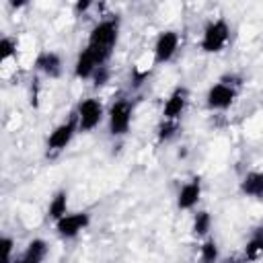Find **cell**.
<instances>
[{"instance_id":"cell-6","label":"cell","mask_w":263,"mask_h":263,"mask_svg":"<svg viewBox=\"0 0 263 263\" xmlns=\"http://www.w3.org/2000/svg\"><path fill=\"white\" fill-rule=\"evenodd\" d=\"M234 99H236V86L218 80L205 92V107L210 111H226L232 107Z\"/></svg>"},{"instance_id":"cell-9","label":"cell","mask_w":263,"mask_h":263,"mask_svg":"<svg viewBox=\"0 0 263 263\" xmlns=\"http://www.w3.org/2000/svg\"><path fill=\"white\" fill-rule=\"evenodd\" d=\"M189 103V90L185 86H175L173 92L166 97L164 107H162V119H173L179 121L185 107Z\"/></svg>"},{"instance_id":"cell-19","label":"cell","mask_w":263,"mask_h":263,"mask_svg":"<svg viewBox=\"0 0 263 263\" xmlns=\"http://www.w3.org/2000/svg\"><path fill=\"white\" fill-rule=\"evenodd\" d=\"M177 132H179V121L162 119L160 125L156 127V138H158V142H168L177 136Z\"/></svg>"},{"instance_id":"cell-21","label":"cell","mask_w":263,"mask_h":263,"mask_svg":"<svg viewBox=\"0 0 263 263\" xmlns=\"http://www.w3.org/2000/svg\"><path fill=\"white\" fill-rule=\"evenodd\" d=\"M109 78H111V70L107 68V66H99L97 70H95V74H92V84L99 88V86H103V84H107L109 82Z\"/></svg>"},{"instance_id":"cell-3","label":"cell","mask_w":263,"mask_h":263,"mask_svg":"<svg viewBox=\"0 0 263 263\" xmlns=\"http://www.w3.org/2000/svg\"><path fill=\"white\" fill-rule=\"evenodd\" d=\"M134 117V105L127 99H117L107 111V127L113 138H121L129 132Z\"/></svg>"},{"instance_id":"cell-11","label":"cell","mask_w":263,"mask_h":263,"mask_svg":"<svg viewBox=\"0 0 263 263\" xmlns=\"http://www.w3.org/2000/svg\"><path fill=\"white\" fill-rule=\"evenodd\" d=\"M35 68L49 78H60L62 70H64V62L58 51L47 49V51H39V55L35 58Z\"/></svg>"},{"instance_id":"cell-12","label":"cell","mask_w":263,"mask_h":263,"mask_svg":"<svg viewBox=\"0 0 263 263\" xmlns=\"http://www.w3.org/2000/svg\"><path fill=\"white\" fill-rule=\"evenodd\" d=\"M238 189H240L242 195L263 201V171H251V173H247L240 179Z\"/></svg>"},{"instance_id":"cell-2","label":"cell","mask_w":263,"mask_h":263,"mask_svg":"<svg viewBox=\"0 0 263 263\" xmlns=\"http://www.w3.org/2000/svg\"><path fill=\"white\" fill-rule=\"evenodd\" d=\"M228 41H230V25L224 16H218L203 27L199 47L205 53H220L228 45Z\"/></svg>"},{"instance_id":"cell-16","label":"cell","mask_w":263,"mask_h":263,"mask_svg":"<svg viewBox=\"0 0 263 263\" xmlns=\"http://www.w3.org/2000/svg\"><path fill=\"white\" fill-rule=\"evenodd\" d=\"M210 230H212V216L208 210H199L193 214V220H191V232L193 236L197 238H208L210 236Z\"/></svg>"},{"instance_id":"cell-7","label":"cell","mask_w":263,"mask_h":263,"mask_svg":"<svg viewBox=\"0 0 263 263\" xmlns=\"http://www.w3.org/2000/svg\"><path fill=\"white\" fill-rule=\"evenodd\" d=\"M88 224H90V214L88 212H68L58 222H53L58 236H62L66 240L76 238L82 230L88 228Z\"/></svg>"},{"instance_id":"cell-14","label":"cell","mask_w":263,"mask_h":263,"mask_svg":"<svg viewBox=\"0 0 263 263\" xmlns=\"http://www.w3.org/2000/svg\"><path fill=\"white\" fill-rule=\"evenodd\" d=\"M259 257H263V224L251 232V236L245 245V251H242V263L257 261Z\"/></svg>"},{"instance_id":"cell-10","label":"cell","mask_w":263,"mask_h":263,"mask_svg":"<svg viewBox=\"0 0 263 263\" xmlns=\"http://www.w3.org/2000/svg\"><path fill=\"white\" fill-rule=\"evenodd\" d=\"M201 197V181L199 177H193L191 181L183 183L177 193V208L179 210H193Z\"/></svg>"},{"instance_id":"cell-13","label":"cell","mask_w":263,"mask_h":263,"mask_svg":"<svg viewBox=\"0 0 263 263\" xmlns=\"http://www.w3.org/2000/svg\"><path fill=\"white\" fill-rule=\"evenodd\" d=\"M97 68H99V64L95 62L92 53L86 47L80 49L78 55H76V62H74V76L78 80H88V78H92V74H95Z\"/></svg>"},{"instance_id":"cell-17","label":"cell","mask_w":263,"mask_h":263,"mask_svg":"<svg viewBox=\"0 0 263 263\" xmlns=\"http://www.w3.org/2000/svg\"><path fill=\"white\" fill-rule=\"evenodd\" d=\"M47 251H49V247H47V242L43 238H33V240L27 242V247L23 251V257L29 263H41L47 257Z\"/></svg>"},{"instance_id":"cell-4","label":"cell","mask_w":263,"mask_h":263,"mask_svg":"<svg viewBox=\"0 0 263 263\" xmlns=\"http://www.w3.org/2000/svg\"><path fill=\"white\" fill-rule=\"evenodd\" d=\"M76 119H78V132L86 134L92 132L95 127H99V123L105 117V107L99 99L95 97H86L76 105Z\"/></svg>"},{"instance_id":"cell-15","label":"cell","mask_w":263,"mask_h":263,"mask_svg":"<svg viewBox=\"0 0 263 263\" xmlns=\"http://www.w3.org/2000/svg\"><path fill=\"white\" fill-rule=\"evenodd\" d=\"M68 214V191L66 189H60L53 193V197L49 199V205H47V218L51 222H58L62 216Z\"/></svg>"},{"instance_id":"cell-20","label":"cell","mask_w":263,"mask_h":263,"mask_svg":"<svg viewBox=\"0 0 263 263\" xmlns=\"http://www.w3.org/2000/svg\"><path fill=\"white\" fill-rule=\"evenodd\" d=\"M16 55V39L14 37H2L0 39V62H8L10 58Z\"/></svg>"},{"instance_id":"cell-23","label":"cell","mask_w":263,"mask_h":263,"mask_svg":"<svg viewBox=\"0 0 263 263\" xmlns=\"http://www.w3.org/2000/svg\"><path fill=\"white\" fill-rule=\"evenodd\" d=\"M90 6H92L90 0H78V2L74 4V12H76V14H82V12H86Z\"/></svg>"},{"instance_id":"cell-8","label":"cell","mask_w":263,"mask_h":263,"mask_svg":"<svg viewBox=\"0 0 263 263\" xmlns=\"http://www.w3.org/2000/svg\"><path fill=\"white\" fill-rule=\"evenodd\" d=\"M179 43H181V37L177 31H173V29L160 31L156 41H154V64L171 62L179 49Z\"/></svg>"},{"instance_id":"cell-5","label":"cell","mask_w":263,"mask_h":263,"mask_svg":"<svg viewBox=\"0 0 263 263\" xmlns=\"http://www.w3.org/2000/svg\"><path fill=\"white\" fill-rule=\"evenodd\" d=\"M76 134H78V119H76V113H72L68 119H64L62 123H58L49 132V136H47V154L62 152L72 142V138Z\"/></svg>"},{"instance_id":"cell-1","label":"cell","mask_w":263,"mask_h":263,"mask_svg":"<svg viewBox=\"0 0 263 263\" xmlns=\"http://www.w3.org/2000/svg\"><path fill=\"white\" fill-rule=\"evenodd\" d=\"M119 27H121L119 16H107L92 25V29L88 33L86 49L92 53V58L99 66H107V62L111 60L113 49L119 39Z\"/></svg>"},{"instance_id":"cell-22","label":"cell","mask_w":263,"mask_h":263,"mask_svg":"<svg viewBox=\"0 0 263 263\" xmlns=\"http://www.w3.org/2000/svg\"><path fill=\"white\" fill-rule=\"evenodd\" d=\"M0 245H2V251H4V257H2V261H4V263H12V261H14V257H12V249H14V240H12L10 236H2V240H0Z\"/></svg>"},{"instance_id":"cell-24","label":"cell","mask_w":263,"mask_h":263,"mask_svg":"<svg viewBox=\"0 0 263 263\" xmlns=\"http://www.w3.org/2000/svg\"><path fill=\"white\" fill-rule=\"evenodd\" d=\"M12 263H29V261H27V259L21 255V257H14V261H12Z\"/></svg>"},{"instance_id":"cell-18","label":"cell","mask_w":263,"mask_h":263,"mask_svg":"<svg viewBox=\"0 0 263 263\" xmlns=\"http://www.w3.org/2000/svg\"><path fill=\"white\" fill-rule=\"evenodd\" d=\"M218 259H220V249L216 238L212 236L203 238L199 245V263H218Z\"/></svg>"}]
</instances>
